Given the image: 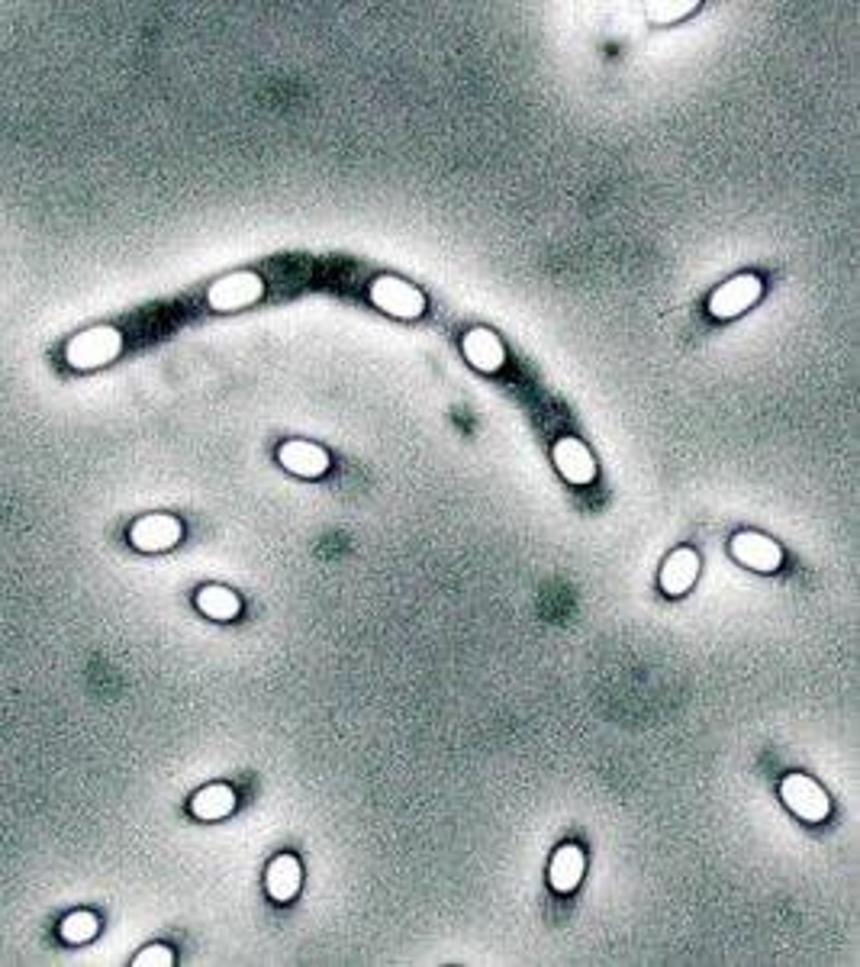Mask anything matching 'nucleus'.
<instances>
[{
    "instance_id": "6e6552de",
    "label": "nucleus",
    "mask_w": 860,
    "mask_h": 967,
    "mask_svg": "<svg viewBox=\"0 0 860 967\" xmlns=\"http://www.w3.org/2000/svg\"><path fill=\"white\" fill-rule=\"evenodd\" d=\"M278 462L284 465L290 475H300V478H320L330 471V452L313 445V442H303V438H290L278 448Z\"/></svg>"
},
{
    "instance_id": "0eeeda50",
    "label": "nucleus",
    "mask_w": 860,
    "mask_h": 967,
    "mask_svg": "<svg viewBox=\"0 0 860 967\" xmlns=\"http://www.w3.org/2000/svg\"><path fill=\"white\" fill-rule=\"evenodd\" d=\"M181 523L171 513H152L130 526V542L139 552H168L181 542Z\"/></svg>"
},
{
    "instance_id": "a211bd4d",
    "label": "nucleus",
    "mask_w": 860,
    "mask_h": 967,
    "mask_svg": "<svg viewBox=\"0 0 860 967\" xmlns=\"http://www.w3.org/2000/svg\"><path fill=\"white\" fill-rule=\"evenodd\" d=\"M175 965V955L168 945H148L143 955L136 958V967H171Z\"/></svg>"
},
{
    "instance_id": "f257e3e1",
    "label": "nucleus",
    "mask_w": 860,
    "mask_h": 967,
    "mask_svg": "<svg viewBox=\"0 0 860 967\" xmlns=\"http://www.w3.org/2000/svg\"><path fill=\"white\" fill-rule=\"evenodd\" d=\"M123 348V333L113 330V326H94V330H85L78 336H71V342L65 345V362L75 368V371H94V368H103L110 365Z\"/></svg>"
},
{
    "instance_id": "7ed1b4c3",
    "label": "nucleus",
    "mask_w": 860,
    "mask_h": 967,
    "mask_svg": "<svg viewBox=\"0 0 860 967\" xmlns=\"http://www.w3.org/2000/svg\"><path fill=\"white\" fill-rule=\"evenodd\" d=\"M780 797L786 803L790 813H796L803 822H822L831 813V800L828 793L815 783L809 774H790L780 783Z\"/></svg>"
},
{
    "instance_id": "9d476101",
    "label": "nucleus",
    "mask_w": 860,
    "mask_h": 967,
    "mask_svg": "<svg viewBox=\"0 0 860 967\" xmlns=\"http://www.w3.org/2000/svg\"><path fill=\"white\" fill-rule=\"evenodd\" d=\"M555 468L571 484H590L596 478V462H593L590 448L571 435L555 445Z\"/></svg>"
},
{
    "instance_id": "f3484780",
    "label": "nucleus",
    "mask_w": 860,
    "mask_h": 967,
    "mask_svg": "<svg viewBox=\"0 0 860 967\" xmlns=\"http://www.w3.org/2000/svg\"><path fill=\"white\" fill-rule=\"evenodd\" d=\"M696 7V0H655L648 3V16L651 23H677L680 16H690Z\"/></svg>"
},
{
    "instance_id": "423d86ee",
    "label": "nucleus",
    "mask_w": 860,
    "mask_h": 967,
    "mask_svg": "<svg viewBox=\"0 0 860 967\" xmlns=\"http://www.w3.org/2000/svg\"><path fill=\"white\" fill-rule=\"evenodd\" d=\"M731 555L751 568V571H761V575H770L783 565V548L770 538V535H761V532H738L731 535Z\"/></svg>"
},
{
    "instance_id": "dca6fc26",
    "label": "nucleus",
    "mask_w": 860,
    "mask_h": 967,
    "mask_svg": "<svg viewBox=\"0 0 860 967\" xmlns=\"http://www.w3.org/2000/svg\"><path fill=\"white\" fill-rule=\"evenodd\" d=\"M97 929H100V919H97L94 913H88V910H81V913H71V916L62 919L58 935H62L68 945H85V942L94 938Z\"/></svg>"
},
{
    "instance_id": "9b49d317",
    "label": "nucleus",
    "mask_w": 860,
    "mask_h": 967,
    "mask_svg": "<svg viewBox=\"0 0 860 967\" xmlns=\"http://www.w3.org/2000/svg\"><path fill=\"white\" fill-rule=\"evenodd\" d=\"M696 575H700V555L693 548H677V552H670L664 568H661V590L668 597H680L693 587Z\"/></svg>"
},
{
    "instance_id": "39448f33",
    "label": "nucleus",
    "mask_w": 860,
    "mask_h": 967,
    "mask_svg": "<svg viewBox=\"0 0 860 967\" xmlns=\"http://www.w3.org/2000/svg\"><path fill=\"white\" fill-rule=\"evenodd\" d=\"M261 293H265V281L255 271H236V275H226L210 285L206 303L220 313H236L248 303H258Z\"/></svg>"
},
{
    "instance_id": "4468645a",
    "label": "nucleus",
    "mask_w": 860,
    "mask_h": 967,
    "mask_svg": "<svg viewBox=\"0 0 860 967\" xmlns=\"http://www.w3.org/2000/svg\"><path fill=\"white\" fill-rule=\"evenodd\" d=\"M236 810V790L230 783H210L193 793L191 813L197 820H223Z\"/></svg>"
},
{
    "instance_id": "f03ea898",
    "label": "nucleus",
    "mask_w": 860,
    "mask_h": 967,
    "mask_svg": "<svg viewBox=\"0 0 860 967\" xmlns=\"http://www.w3.org/2000/svg\"><path fill=\"white\" fill-rule=\"evenodd\" d=\"M371 303L387 313V316H397V320H416L426 313V297L423 290L403 278H393V275H383V278H375L371 281Z\"/></svg>"
},
{
    "instance_id": "ddd939ff",
    "label": "nucleus",
    "mask_w": 860,
    "mask_h": 967,
    "mask_svg": "<svg viewBox=\"0 0 860 967\" xmlns=\"http://www.w3.org/2000/svg\"><path fill=\"white\" fill-rule=\"evenodd\" d=\"M583 880V852L577 845H561L551 858V868H548V883L558 890V893H571L577 890V883Z\"/></svg>"
},
{
    "instance_id": "1a4fd4ad",
    "label": "nucleus",
    "mask_w": 860,
    "mask_h": 967,
    "mask_svg": "<svg viewBox=\"0 0 860 967\" xmlns=\"http://www.w3.org/2000/svg\"><path fill=\"white\" fill-rule=\"evenodd\" d=\"M461 352H465V358L483 371V375H493V371H500L503 365H506V348H503V342L500 336L493 333V330H471V333H465L461 338Z\"/></svg>"
},
{
    "instance_id": "2eb2a0df",
    "label": "nucleus",
    "mask_w": 860,
    "mask_h": 967,
    "mask_svg": "<svg viewBox=\"0 0 860 967\" xmlns=\"http://www.w3.org/2000/svg\"><path fill=\"white\" fill-rule=\"evenodd\" d=\"M197 607H200V613H206L210 620L226 623V620H236V616H239L242 600L236 590L220 587V583H210V587H200V593H197Z\"/></svg>"
},
{
    "instance_id": "20e7f679",
    "label": "nucleus",
    "mask_w": 860,
    "mask_h": 967,
    "mask_svg": "<svg viewBox=\"0 0 860 967\" xmlns=\"http://www.w3.org/2000/svg\"><path fill=\"white\" fill-rule=\"evenodd\" d=\"M764 293V285L758 275H738V278H728L725 285H718L713 293H710V313L716 320H735L741 316L745 310H751Z\"/></svg>"
},
{
    "instance_id": "f8f14e48",
    "label": "nucleus",
    "mask_w": 860,
    "mask_h": 967,
    "mask_svg": "<svg viewBox=\"0 0 860 967\" xmlns=\"http://www.w3.org/2000/svg\"><path fill=\"white\" fill-rule=\"evenodd\" d=\"M300 880H303V870H300V862L293 855H278L268 870H265V887H268V897L278 900V903H287L297 897L300 890Z\"/></svg>"
}]
</instances>
